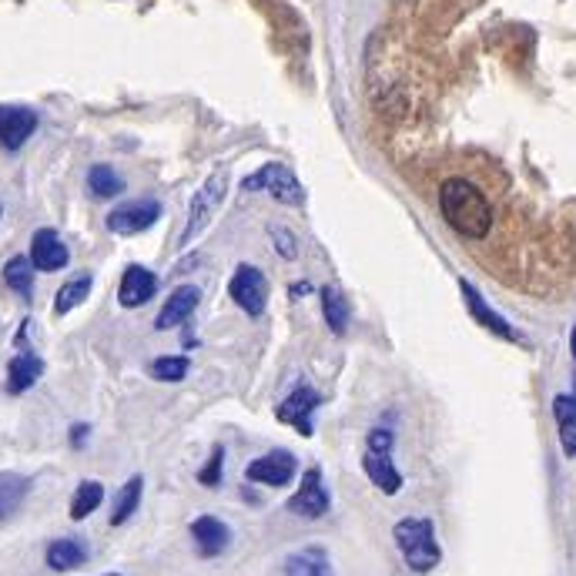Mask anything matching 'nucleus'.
<instances>
[{
	"mask_svg": "<svg viewBox=\"0 0 576 576\" xmlns=\"http://www.w3.org/2000/svg\"><path fill=\"white\" fill-rule=\"evenodd\" d=\"M271 242H275V248H278V255L281 258H296V238H292V232H285V228H275L271 232Z\"/></svg>",
	"mask_w": 576,
	"mask_h": 576,
	"instance_id": "nucleus-30",
	"label": "nucleus"
},
{
	"mask_svg": "<svg viewBox=\"0 0 576 576\" xmlns=\"http://www.w3.org/2000/svg\"><path fill=\"white\" fill-rule=\"evenodd\" d=\"M4 281L14 288L18 296L31 299V288H34V265L28 255H14L8 265H4Z\"/></svg>",
	"mask_w": 576,
	"mask_h": 576,
	"instance_id": "nucleus-27",
	"label": "nucleus"
},
{
	"mask_svg": "<svg viewBox=\"0 0 576 576\" xmlns=\"http://www.w3.org/2000/svg\"><path fill=\"white\" fill-rule=\"evenodd\" d=\"M329 503L332 500H329V490L322 483V469L319 466H309L306 476H302V483H299V490H296V497L288 500L285 506H288V513H296L302 520H322L329 513Z\"/></svg>",
	"mask_w": 576,
	"mask_h": 576,
	"instance_id": "nucleus-8",
	"label": "nucleus"
},
{
	"mask_svg": "<svg viewBox=\"0 0 576 576\" xmlns=\"http://www.w3.org/2000/svg\"><path fill=\"white\" fill-rule=\"evenodd\" d=\"M87 188H90V195H98V199H115L125 191V181L111 164H94L87 171Z\"/></svg>",
	"mask_w": 576,
	"mask_h": 576,
	"instance_id": "nucleus-26",
	"label": "nucleus"
},
{
	"mask_svg": "<svg viewBox=\"0 0 576 576\" xmlns=\"http://www.w3.org/2000/svg\"><path fill=\"white\" fill-rule=\"evenodd\" d=\"M41 375H44V362H41L38 355L24 352V355L11 359V365H8V393H11V396L28 393Z\"/></svg>",
	"mask_w": 576,
	"mask_h": 576,
	"instance_id": "nucleus-18",
	"label": "nucleus"
},
{
	"mask_svg": "<svg viewBox=\"0 0 576 576\" xmlns=\"http://www.w3.org/2000/svg\"><path fill=\"white\" fill-rule=\"evenodd\" d=\"M87 433H90V426H87V423L74 426V429H71V442H74V446L81 449V446H84V439H87Z\"/></svg>",
	"mask_w": 576,
	"mask_h": 576,
	"instance_id": "nucleus-31",
	"label": "nucleus"
},
{
	"mask_svg": "<svg viewBox=\"0 0 576 576\" xmlns=\"http://www.w3.org/2000/svg\"><path fill=\"white\" fill-rule=\"evenodd\" d=\"M393 536H396V543L406 556V566L413 573H429V569L439 566L442 550L436 543V530H433L429 520H399Z\"/></svg>",
	"mask_w": 576,
	"mask_h": 576,
	"instance_id": "nucleus-2",
	"label": "nucleus"
},
{
	"mask_svg": "<svg viewBox=\"0 0 576 576\" xmlns=\"http://www.w3.org/2000/svg\"><path fill=\"white\" fill-rule=\"evenodd\" d=\"M225 191H228V171H215L202 188L199 195L191 199V209H188V222H184V232H181V245H188L191 238H199L205 232V225L215 218V212L222 209L225 202Z\"/></svg>",
	"mask_w": 576,
	"mask_h": 576,
	"instance_id": "nucleus-4",
	"label": "nucleus"
},
{
	"mask_svg": "<svg viewBox=\"0 0 576 576\" xmlns=\"http://www.w3.org/2000/svg\"><path fill=\"white\" fill-rule=\"evenodd\" d=\"M553 419H556L563 452L569 459H576V396H556L553 399Z\"/></svg>",
	"mask_w": 576,
	"mask_h": 576,
	"instance_id": "nucleus-19",
	"label": "nucleus"
},
{
	"mask_svg": "<svg viewBox=\"0 0 576 576\" xmlns=\"http://www.w3.org/2000/svg\"><path fill=\"white\" fill-rule=\"evenodd\" d=\"M222 462H225V449L222 446H215V452H212V459L199 469V483L202 487H222Z\"/></svg>",
	"mask_w": 576,
	"mask_h": 576,
	"instance_id": "nucleus-29",
	"label": "nucleus"
},
{
	"mask_svg": "<svg viewBox=\"0 0 576 576\" xmlns=\"http://www.w3.org/2000/svg\"><path fill=\"white\" fill-rule=\"evenodd\" d=\"M158 218H161V205L151 202V199H138V202L111 209L108 212V228L115 235H138V232H148Z\"/></svg>",
	"mask_w": 576,
	"mask_h": 576,
	"instance_id": "nucleus-10",
	"label": "nucleus"
},
{
	"mask_svg": "<svg viewBox=\"0 0 576 576\" xmlns=\"http://www.w3.org/2000/svg\"><path fill=\"white\" fill-rule=\"evenodd\" d=\"M393 429H372L369 433V442H365V456H362V469L365 476L372 479V483L386 493V497H396L403 490V476L393 462Z\"/></svg>",
	"mask_w": 576,
	"mask_h": 576,
	"instance_id": "nucleus-3",
	"label": "nucleus"
},
{
	"mask_svg": "<svg viewBox=\"0 0 576 576\" xmlns=\"http://www.w3.org/2000/svg\"><path fill=\"white\" fill-rule=\"evenodd\" d=\"M459 288H462V302H466V309H469V316L479 322V326H483V329H490L493 335H500V339H506V342H520V332L483 299V296H479V288L476 285H469L466 278L459 281Z\"/></svg>",
	"mask_w": 576,
	"mask_h": 576,
	"instance_id": "nucleus-11",
	"label": "nucleus"
},
{
	"mask_svg": "<svg viewBox=\"0 0 576 576\" xmlns=\"http://www.w3.org/2000/svg\"><path fill=\"white\" fill-rule=\"evenodd\" d=\"M292 288H296V292H292L296 299H302V296H309V285H306V281H299V285H292Z\"/></svg>",
	"mask_w": 576,
	"mask_h": 576,
	"instance_id": "nucleus-32",
	"label": "nucleus"
},
{
	"mask_svg": "<svg viewBox=\"0 0 576 576\" xmlns=\"http://www.w3.org/2000/svg\"><path fill=\"white\" fill-rule=\"evenodd\" d=\"M191 540H195L202 556H222L232 543V530L218 516H199L191 523Z\"/></svg>",
	"mask_w": 576,
	"mask_h": 576,
	"instance_id": "nucleus-16",
	"label": "nucleus"
},
{
	"mask_svg": "<svg viewBox=\"0 0 576 576\" xmlns=\"http://www.w3.org/2000/svg\"><path fill=\"white\" fill-rule=\"evenodd\" d=\"M102 503H105V487L94 483V479H84L71 497V520H87Z\"/></svg>",
	"mask_w": 576,
	"mask_h": 576,
	"instance_id": "nucleus-24",
	"label": "nucleus"
},
{
	"mask_svg": "<svg viewBox=\"0 0 576 576\" xmlns=\"http://www.w3.org/2000/svg\"><path fill=\"white\" fill-rule=\"evenodd\" d=\"M28 258H31L34 271H61L71 262V252H67V245L61 242V235L54 228H41L31 238V255Z\"/></svg>",
	"mask_w": 576,
	"mask_h": 576,
	"instance_id": "nucleus-15",
	"label": "nucleus"
},
{
	"mask_svg": "<svg viewBox=\"0 0 576 576\" xmlns=\"http://www.w3.org/2000/svg\"><path fill=\"white\" fill-rule=\"evenodd\" d=\"M439 209L449 228L462 238H487L493 228V209L487 195L466 178H449L439 188Z\"/></svg>",
	"mask_w": 576,
	"mask_h": 576,
	"instance_id": "nucleus-1",
	"label": "nucleus"
},
{
	"mask_svg": "<svg viewBox=\"0 0 576 576\" xmlns=\"http://www.w3.org/2000/svg\"><path fill=\"white\" fill-rule=\"evenodd\" d=\"M108 576H118V573H108Z\"/></svg>",
	"mask_w": 576,
	"mask_h": 576,
	"instance_id": "nucleus-34",
	"label": "nucleus"
},
{
	"mask_svg": "<svg viewBox=\"0 0 576 576\" xmlns=\"http://www.w3.org/2000/svg\"><path fill=\"white\" fill-rule=\"evenodd\" d=\"M188 369H191V362L184 355H158L151 362V375L161 382H181L188 375Z\"/></svg>",
	"mask_w": 576,
	"mask_h": 576,
	"instance_id": "nucleus-28",
	"label": "nucleus"
},
{
	"mask_svg": "<svg viewBox=\"0 0 576 576\" xmlns=\"http://www.w3.org/2000/svg\"><path fill=\"white\" fill-rule=\"evenodd\" d=\"M158 292V275L148 271L145 265H128L121 275V288H118V302L125 309H141L145 302H151Z\"/></svg>",
	"mask_w": 576,
	"mask_h": 576,
	"instance_id": "nucleus-14",
	"label": "nucleus"
},
{
	"mask_svg": "<svg viewBox=\"0 0 576 576\" xmlns=\"http://www.w3.org/2000/svg\"><path fill=\"white\" fill-rule=\"evenodd\" d=\"M199 302H202V288H195V285H178L174 292L164 299V306H161V312H158V319H154V329H158V332H168V329L184 326L191 316H195Z\"/></svg>",
	"mask_w": 576,
	"mask_h": 576,
	"instance_id": "nucleus-12",
	"label": "nucleus"
},
{
	"mask_svg": "<svg viewBox=\"0 0 576 576\" xmlns=\"http://www.w3.org/2000/svg\"><path fill=\"white\" fill-rule=\"evenodd\" d=\"M141 490H145V479L141 476H131L128 483L118 490V500H115V510H111V526H121L135 516L138 503H141Z\"/></svg>",
	"mask_w": 576,
	"mask_h": 576,
	"instance_id": "nucleus-25",
	"label": "nucleus"
},
{
	"mask_svg": "<svg viewBox=\"0 0 576 576\" xmlns=\"http://www.w3.org/2000/svg\"><path fill=\"white\" fill-rule=\"evenodd\" d=\"M319 403H322V396L312 386H296L278 403L275 419L285 423V426H296L302 436H312V413L319 409Z\"/></svg>",
	"mask_w": 576,
	"mask_h": 576,
	"instance_id": "nucleus-9",
	"label": "nucleus"
},
{
	"mask_svg": "<svg viewBox=\"0 0 576 576\" xmlns=\"http://www.w3.org/2000/svg\"><path fill=\"white\" fill-rule=\"evenodd\" d=\"M38 131V115L21 105H0V145L8 151L24 148V141Z\"/></svg>",
	"mask_w": 576,
	"mask_h": 576,
	"instance_id": "nucleus-13",
	"label": "nucleus"
},
{
	"mask_svg": "<svg viewBox=\"0 0 576 576\" xmlns=\"http://www.w3.org/2000/svg\"><path fill=\"white\" fill-rule=\"evenodd\" d=\"M28 490H31V479H28V476H18V472H0V523L11 520V516L21 510V503H24Z\"/></svg>",
	"mask_w": 576,
	"mask_h": 576,
	"instance_id": "nucleus-20",
	"label": "nucleus"
},
{
	"mask_svg": "<svg viewBox=\"0 0 576 576\" xmlns=\"http://www.w3.org/2000/svg\"><path fill=\"white\" fill-rule=\"evenodd\" d=\"M319 302H322L326 326H329L335 335H345V329H349V302H345V296L339 292V285H322Z\"/></svg>",
	"mask_w": 576,
	"mask_h": 576,
	"instance_id": "nucleus-21",
	"label": "nucleus"
},
{
	"mask_svg": "<svg viewBox=\"0 0 576 576\" xmlns=\"http://www.w3.org/2000/svg\"><path fill=\"white\" fill-rule=\"evenodd\" d=\"M232 299L248 319H258L268 302V278L255 265H238L232 275Z\"/></svg>",
	"mask_w": 576,
	"mask_h": 576,
	"instance_id": "nucleus-6",
	"label": "nucleus"
},
{
	"mask_svg": "<svg viewBox=\"0 0 576 576\" xmlns=\"http://www.w3.org/2000/svg\"><path fill=\"white\" fill-rule=\"evenodd\" d=\"M90 285H94L90 275H74L71 281H64V285L57 288L54 312H57V316H67V312H74L77 306H84V299L90 296Z\"/></svg>",
	"mask_w": 576,
	"mask_h": 576,
	"instance_id": "nucleus-23",
	"label": "nucleus"
},
{
	"mask_svg": "<svg viewBox=\"0 0 576 576\" xmlns=\"http://www.w3.org/2000/svg\"><path fill=\"white\" fill-rule=\"evenodd\" d=\"M285 576H335V573L322 546H306L285 559Z\"/></svg>",
	"mask_w": 576,
	"mask_h": 576,
	"instance_id": "nucleus-17",
	"label": "nucleus"
},
{
	"mask_svg": "<svg viewBox=\"0 0 576 576\" xmlns=\"http://www.w3.org/2000/svg\"><path fill=\"white\" fill-rule=\"evenodd\" d=\"M245 191H268V195H275L285 205H302V199H306L299 178L288 171L285 164H265V168H258L255 174L245 178Z\"/></svg>",
	"mask_w": 576,
	"mask_h": 576,
	"instance_id": "nucleus-5",
	"label": "nucleus"
},
{
	"mask_svg": "<svg viewBox=\"0 0 576 576\" xmlns=\"http://www.w3.org/2000/svg\"><path fill=\"white\" fill-rule=\"evenodd\" d=\"M296 456L288 452V449H271L258 459L248 462L245 476H248V483H258V487H288L296 479Z\"/></svg>",
	"mask_w": 576,
	"mask_h": 576,
	"instance_id": "nucleus-7",
	"label": "nucleus"
},
{
	"mask_svg": "<svg viewBox=\"0 0 576 576\" xmlns=\"http://www.w3.org/2000/svg\"><path fill=\"white\" fill-rule=\"evenodd\" d=\"M569 352H573V359H576V326H573V332H569Z\"/></svg>",
	"mask_w": 576,
	"mask_h": 576,
	"instance_id": "nucleus-33",
	"label": "nucleus"
},
{
	"mask_svg": "<svg viewBox=\"0 0 576 576\" xmlns=\"http://www.w3.org/2000/svg\"><path fill=\"white\" fill-rule=\"evenodd\" d=\"M84 563H87V546L81 540H54L47 546V566L57 569V573L77 569Z\"/></svg>",
	"mask_w": 576,
	"mask_h": 576,
	"instance_id": "nucleus-22",
	"label": "nucleus"
}]
</instances>
